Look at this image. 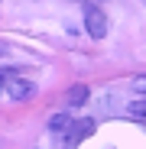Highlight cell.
I'll list each match as a JSON object with an SVG mask.
<instances>
[{
	"mask_svg": "<svg viewBox=\"0 0 146 149\" xmlns=\"http://www.w3.org/2000/svg\"><path fill=\"white\" fill-rule=\"evenodd\" d=\"M0 84L7 88V94L13 97V101H29V97L36 94V84L26 81V78H20L13 68H3V71H0Z\"/></svg>",
	"mask_w": 146,
	"mask_h": 149,
	"instance_id": "1",
	"label": "cell"
},
{
	"mask_svg": "<svg viewBox=\"0 0 146 149\" xmlns=\"http://www.w3.org/2000/svg\"><path fill=\"white\" fill-rule=\"evenodd\" d=\"M85 29H88V36L91 39H104L107 36V16H104V10L101 7H94V3H85Z\"/></svg>",
	"mask_w": 146,
	"mask_h": 149,
	"instance_id": "2",
	"label": "cell"
},
{
	"mask_svg": "<svg viewBox=\"0 0 146 149\" xmlns=\"http://www.w3.org/2000/svg\"><path fill=\"white\" fill-rule=\"evenodd\" d=\"M88 133H94V120H75V123H71V130H68V136H71V146H75L78 139H85Z\"/></svg>",
	"mask_w": 146,
	"mask_h": 149,
	"instance_id": "3",
	"label": "cell"
},
{
	"mask_svg": "<svg viewBox=\"0 0 146 149\" xmlns=\"http://www.w3.org/2000/svg\"><path fill=\"white\" fill-rule=\"evenodd\" d=\"M71 123H75V117L71 113H59V117H52V133H65V139H68V130H71Z\"/></svg>",
	"mask_w": 146,
	"mask_h": 149,
	"instance_id": "4",
	"label": "cell"
},
{
	"mask_svg": "<svg viewBox=\"0 0 146 149\" xmlns=\"http://www.w3.org/2000/svg\"><path fill=\"white\" fill-rule=\"evenodd\" d=\"M85 101H88V88H85V84L71 88V94H68V107H78V104H85Z\"/></svg>",
	"mask_w": 146,
	"mask_h": 149,
	"instance_id": "5",
	"label": "cell"
},
{
	"mask_svg": "<svg viewBox=\"0 0 146 149\" xmlns=\"http://www.w3.org/2000/svg\"><path fill=\"white\" fill-rule=\"evenodd\" d=\"M130 117H133L136 123H146V97H143V101H133V104H130Z\"/></svg>",
	"mask_w": 146,
	"mask_h": 149,
	"instance_id": "6",
	"label": "cell"
},
{
	"mask_svg": "<svg viewBox=\"0 0 146 149\" xmlns=\"http://www.w3.org/2000/svg\"><path fill=\"white\" fill-rule=\"evenodd\" d=\"M143 3H146V0H143Z\"/></svg>",
	"mask_w": 146,
	"mask_h": 149,
	"instance_id": "7",
	"label": "cell"
}]
</instances>
